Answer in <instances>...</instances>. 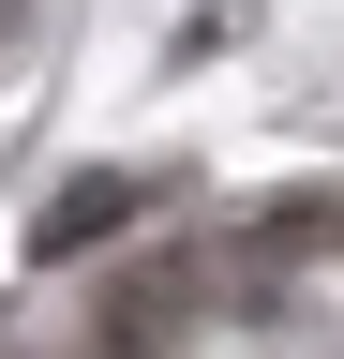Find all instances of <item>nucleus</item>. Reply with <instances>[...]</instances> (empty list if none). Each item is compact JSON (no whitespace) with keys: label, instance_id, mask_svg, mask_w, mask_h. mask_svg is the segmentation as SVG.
I'll return each mask as SVG.
<instances>
[{"label":"nucleus","instance_id":"1","mask_svg":"<svg viewBox=\"0 0 344 359\" xmlns=\"http://www.w3.org/2000/svg\"><path fill=\"white\" fill-rule=\"evenodd\" d=\"M120 210H135V180H75V195H60L46 224H30V255H75V240H105Z\"/></svg>","mask_w":344,"mask_h":359}]
</instances>
